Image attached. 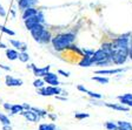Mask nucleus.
<instances>
[{
  "label": "nucleus",
  "mask_w": 132,
  "mask_h": 130,
  "mask_svg": "<svg viewBox=\"0 0 132 130\" xmlns=\"http://www.w3.org/2000/svg\"><path fill=\"white\" fill-rule=\"evenodd\" d=\"M127 71V68H117V69H103V71H97L96 74H102V75H109V74H119Z\"/></svg>",
  "instance_id": "obj_10"
},
{
  "label": "nucleus",
  "mask_w": 132,
  "mask_h": 130,
  "mask_svg": "<svg viewBox=\"0 0 132 130\" xmlns=\"http://www.w3.org/2000/svg\"><path fill=\"white\" fill-rule=\"evenodd\" d=\"M18 59H19L21 62H27L28 60H30V56H28V54L26 53V52H21V53H19Z\"/></svg>",
  "instance_id": "obj_26"
},
{
  "label": "nucleus",
  "mask_w": 132,
  "mask_h": 130,
  "mask_svg": "<svg viewBox=\"0 0 132 130\" xmlns=\"http://www.w3.org/2000/svg\"><path fill=\"white\" fill-rule=\"evenodd\" d=\"M24 111V107L22 104H13L11 109V113L12 114H19V113H22Z\"/></svg>",
  "instance_id": "obj_22"
},
{
  "label": "nucleus",
  "mask_w": 132,
  "mask_h": 130,
  "mask_svg": "<svg viewBox=\"0 0 132 130\" xmlns=\"http://www.w3.org/2000/svg\"><path fill=\"white\" fill-rule=\"evenodd\" d=\"M0 122L3 123L4 125H10V124H11L10 118H8L6 115H4V114H0Z\"/></svg>",
  "instance_id": "obj_27"
},
{
  "label": "nucleus",
  "mask_w": 132,
  "mask_h": 130,
  "mask_svg": "<svg viewBox=\"0 0 132 130\" xmlns=\"http://www.w3.org/2000/svg\"><path fill=\"white\" fill-rule=\"evenodd\" d=\"M0 68H3V69H5V71H11V68H10V67H6L5 65H0Z\"/></svg>",
  "instance_id": "obj_40"
},
{
  "label": "nucleus",
  "mask_w": 132,
  "mask_h": 130,
  "mask_svg": "<svg viewBox=\"0 0 132 130\" xmlns=\"http://www.w3.org/2000/svg\"><path fill=\"white\" fill-rule=\"evenodd\" d=\"M12 106H13V104H10V103H5V104H4V108H5L6 110H11V109H12Z\"/></svg>",
  "instance_id": "obj_39"
},
{
  "label": "nucleus",
  "mask_w": 132,
  "mask_h": 130,
  "mask_svg": "<svg viewBox=\"0 0 132 130\" xmlns=\"http://www.w3.org/2000/svg\"><path fill=\"white\" fill-rule=\"evenodd\" d=\"M0 31H3L4 33H6V34H8V35H15V32H14V31L5 27V26H3V25H0Z\"/></svg>",
  "instance_id": "obj_28"
},
{
  "label": "nucleus",
  "mask_w": 132,
  "mask_h": 130,
  "mask_svg": "<svg viewBox=\"0 0 132 130\" xmlns=\"http://www.w3.org/2000/svg\"><path fill=\"white\" fill-rule=\"evenodd\" d=\"M6 84H7L8 87H19L22 84V81L19 79H14L12 76L7 75L6 76Z\"/></svg>",
  "instance_id": "obj_13"
},
{
  "label": "nucleus",
  "mask_w": 132,
  "mask_h": 130,
  "mask_svg": "<svg viewBox=\"0 0 132 130\" xmlns=\"http://www.w3.org/2000/svg\"><path fill=\"white\" fill-rule=\"evenodd\" d=\"M92 80H93V81L99 82V83H103V84L109 83V81H110L107 77H100V76H93V77H92Z\"/></svg>",
  "instance_id": "obj_25"
},
{
  "label": "nucleus",
  "mask_w": 132,
  "mask_h": 130,
  "mask_svg": "<svg viewBox=\"0 0 132 130\" xmlns=\"http://www.w3.org/2000/svg\"><path fill=\"white\" fill-rule=\"evenodd\" d=\"M92 60H91V56H87V55H85V56L82 57V60L79 62V66L80 67H90L91 65H92Z\"/></svg>",
  "instance_id": "obj_21"
},
{
  "label": "nucleus",
  "mask_w": 132,
  "mask_h": 130,
  "mask_svg": "<svg viewBox=\"0 0 132 130\" xmlns=\"http://www.w3.org/2000/svg\"><path fill=\"white\" fill-rule=\"evenodd\" d=\"M129 34L117 38L112 43V49H125L129 48Z\"/></svg>",
  "instance_id": "obj_3"
},
{
  "label": "nucleus",
  "mask_w": 132,
  "mask_h": 130,
  "mask_svg": "<svg viewBox=\"0 0 132 130\" xmlns=\"http://www.w3.org/2000/svg\"><path fill=\"white\" fill-rule=\"evenodd\" d=\"M129 56V48L125 49H112V54H111V61L116 65H123L126 61Z\"/></svg>",
  "instance_id": "obj_2"
},
{
  "label": "nucleus",
  "mask_w": 132,
  "mask_h": 130,
  "mask_svg": "<svg viewBox=\"0 0 132 130\" xmlns=\"http://www.w3.org/2000/svg\"><path fill=\"white\" fill-rule=\"evenodd\" d=\"M104 106L109 107L111 109H114V110H119V111H129V108L123 104H116V103H104Z\"/></svg>",
  "instance_id": "obj_15"
},
{
  "label": "nucleus",
  "mask_w": 132,
  "mask_h": 130,
  "mask_svg": "<svg viewBox=\"0 0 132 130\" xmlns=\"http://www.w3.org/2000/svg\"><path fill=\"white\" fill-rule=\"evenodd\" d=\"M44 81L46 83H48L50 86H53V87H58V84H60L59 80H58V75L54 73H46V75L44 76Z\"/></svg>",
  "instance_id": "obj_5"
},
{
  "label": "nucleus",
  "mask_w": 132,
  "mask_h": 130,
  "mask_svg": "<svg viewBox=\"0 0 132 130\" xmlns=\"http://www.w3.org/2000/svg\"><path fill=\"white\" fill-rule=\"evenodd\" d=\"M105 127L109 130H118V124H114V123H112V122H106Z\"/></svg>",
  "instance_id": "obj_29"
},
{
  "label": "nucleus",
  "mask_w": 132,
  "mask_h": 130,
  "mask_svg": "<svg viewBox=\"0 0 132 130\" xmlns=\"http://www.w3.org/2000/svg\"><path fill=\"white\" fill-rule=\"evenodd\" d=\"M0 15L1 16H6V12H5V9H4V7H3V5L0 4Z\"/></svg>",
  "instance_id": "obj_38"
},
{
  "label": "nucleus",
  "mask_w": 132,
  "mask_h": 130,
  "mask_svg": "<svg viewBox=\"0 0 132 130\" xmlns=\"http://www.w3.org/2000/svg\"><path fill=\"white\" fill-rule=\"evenodd\" d=\"M107 57H110V56H109L103 49H98V51L94 52L93 55L91 56V60H92V62L93 63H97V62H100V61L106 60Z\"/></svg>",
  "instance_id": "obj_6"
},
{
  "label": "nucleus",
  "mask_w": 132,
  "mask_h": 130,
  "mask_svg": "<svg viewBox=\"0 0 132 130\" xmlns=\"http://www.w3.org/2000/svg\"><path fill=\"white\" fill-rule=\"evenodd\" d=\"M31 110L34 111L38 116H46L47 115V111H45V110H40V109H37V108H31Z\"/></svg>",
  "instance_id": "obj_31"
},
{
  "label": "nucleus",
  "mask_w": 132,
  "mask_h": 130,
  "mask_svg": "<svg viewBox=\"0 0 132 130\" xmlns=\"http://www.w3.org/2000/svg\"><path fill=\"white\" fill-rule=\"evenodd\" d=\"M0 48H6V46L4 45L3 42H0Z\"/></svg>",
  "instance_id": "obj_44"
},
{
  "label": "nucleus",
  "mask_w": 132,
  "mask_h": 130,
  "mask_svg": "<svg viewBox=\"0 0 132 130\" xmlns=\"http://www.w3.org/2000/svg\"><path fill=\"white\" fill-rule=\"evenodd\" d=\"M6 56H7L8 60L13 61V60L18 59L19 54H18V52H16L15 49H6Z\"/></svg>",
  "instance_id": "obj_19"
},
{
  "label": "nucleus",
  "mask_w": 132,
  "mask_h": 130,
  "mask_svg": "<svg viewBox=\"0 0 132 130\" xmlns=\"http://www.w3.org/2000/svg\"><path fill=\"white\" fill-rule=\"evenodd\" d=\"M10 42H11V45L13 47H15L16 49H20L21 52H26V49H27L26 43L20 42V41H18V40H10Z\"/></svg>",
  "instance_id": "obj_16"
},
{
  "label": "nucleus",
  "mask_w": 132,
  "mask_h": 130,
  "mask_svg": "<svg viewBox=\"0 0 132 130\" xmlns=\"http://www.w3.org/2000/svg\"><path fill=\"white\" fill-rule=\"evenodd\" d=\"M117 124H118V130H132V124L130 122L119 121Z\"/></svg>",
  "instance_id": "obj_20"
},
{
  "label": "nucleus",
  "mask_w": 132,
  "mask_h": 130,
  "mask_svg": "<svg viewBox=\"0 0 132 130\" xmlns=\"http://www.w3.org/2000/svg\"><path fill=\"white\" fill-rule=\"evenodd\" d=\"M44 26H43V24H38V25H36L34 27L32 28V29L30 31L31 32V35L33 36V39L36 41H38L39 42V40H40V36H41V33L44 32Z\"/></svg>",
  "instance_id": "obj_7"
},
{
  "label": "nucleus",
  "mask_w": 132,
  "mask_h": 130,
  "mask_svg": "<svg viewBox=\"0 0 132 130\" xmlns=\"http://www.w3.org/2000/svg\"><path fill=\"white\" fill-rule=\"evenodd\" d=\"M77 88H78V90H80V92H82V93H86V94H88L91 97H93V98H100V97H102V95H100V94H97V93L90 92V90H87L85 87H82V86H78Z\"/></svg>",
  "instance_id": "obj_18"
},
{
  "label": "nucleus",
  "mask_w": 132,
  "mask_h": 130,
  "mask_svg": "<svg viewBox=\"0 0 132 130\" xmlns=\"http://www.w3.org/2000/svg\"><path fill=\"white\" fill-rule=\"evenodd\" d=\"M90 116V115L87 114V113H76V115H74V117L77 119H82V118H87V117Z\"/></svg>",
  "instance_id": "obj_30"
},
{
  "label": "nucleus",
  "mask_w": 132,
  "mask_h": 130,
  "mask_svg": "<svg viewBox=\"0 0 132 130\" xmlns=\"http://www.w3.org/2000/svg\"><path fill=\"white\" fill-rule=\"evenodd\" d=\"M21 114L24 115L25 118L27 119V121H30V122H36L37 119L39 118V116L33 110H24Z\"/></svg>",
  "instance_id": "obj_12"
},
{
  "label": "nucleus",
  "mask_w": 132,
  "mask_h": 130,
  "mask_svg": "<svg viewBox=\"0 0 132 130\" xmlns=\"http://www.w3.org/2000/svg\"><path fill=\"white\" fill-rule=\"evenodd\" d=\"M32 69H33V73H34V75L37 76V77H44L45 75H46V73H48L50 72V66H46V67L44 68H38L37 66L32 65Z\"/></svg>",
  "instance_id": "obj_8"
},
{
  "label": "nucleus",
  "mask_w": 132,
  "mask_h": 130,
  "mask_svg": "<svg viewBox=\"0 0 132 130\" xmlns=\"http://www.w3.org/2000/svg\"><path fill=\"white\" fill-rule=\"evenodd\" d=\"M38 3H39L38 0H18V5L22 9H26L28 7H33V6L37 5Z\"/></svg>",
  "instance_id": "obj_9"
},
{
  "label": "nucleus",
  "mask_w": 132,
  "mask_h": 130,
  "mask_svg": "<svg viewBox=\"0 0 132 130\" xmlns=\"http://www.w3.org/2000/svg\"><path fill=\"white\" fill-rule=\"evenodd\" d=\"M38 14V11H37L34 7H28L26 8V9H24V13H22V19L26 20L28 19V18H31V16H34Z\"/></svg>",
  "instance_id": "obj_14"
},
{
  "label": "nucleus",
  "mask_w": 132,
  "mask_h": 130,
  "mask_svg": "<svg viewBox=\"0 0 132 130\" xmlns=\"http://www.w3.org/2000/svg\"><path fill=\"white\" fill-rule=\"evenodd\" d=\"M129 56H130V59L132 60V45H131V47L129 48Z\"/></svg>",
  "instance_id": "obj_41"
},
{
  "label": "nucleus",
  "mask_w": 132,
  "mask_h": 130,
  "mask_svg": "<svg viewBox=\"0 0 132 130\" xmlns=\"http://www.w3.org/2000/svg\"><path fill=\"white\" fill-rule=\"evenodd\" d=\"M37 16H38L39 24H44L45 19H44V14H43V12H38V14H37Z\"/></svg>",
  "instance_id": "obj_34"
},
{
  "label": "nucleus",
  "mask_w": 132,
  "mask_h": 130,
  "mask_svg": "<svg viewBox=\"0 0 132 130\" xmlns=\"http://www.w3.org/2000/svg\"><path fill=\"white\" fill-rule=\"evenodd\" d=\"M22 107H24V109H26V110H30V106H28V104H26V103H24V104H22Z\"/></svg>",
  "instance_id": "obj_42"
},
{
  "label": "nucleus",
  "mask_w": 132,
  "mask_h": 130,
  "mask_svg": "<svg viewBox=\"0 0 132 130\" xmlns=\"http://www.w3.org/2000/svg\"><path fill=\"white\" fill-rule=\"evenodd\" d=\"M61 93V89L58 88V87H43V88H39L38 94L43 95V96H52V95H58Z\"/></svg>",
  "instance_id": "obj_4"
},
{
  "label": "nucleus",
  "mask_w": 132,
  "mask_h": 130,
  "mask_svg": "<svg viewBox=\"0 0 132 130\" xmlns=\"http://www.w3.org/2000/svg\"><path fill=\"white\" fill-rule=\"evenodd\" d=\"M39 130H55V125L53 123H43L39 125Z\"/></svg>",
  "instance_id": "obj_24"
},
{
  "label": "nucleus",
  "mask_w": 132,
  "mask_h": 130,
  "mask_svg": "<svg viewBox=\"0 0 132 130\" xmlns=\"http://www.w3.org/2000/svg\"><path fill=\"white\" fill-rule=\"evenodd\" d=\"M4 130H12L10 125H4Z\"/></svg>",
  "instance_id": "obj_43"
},
{
  "label": "nucleus",
  "mask_w": 132,
  "mask_h": 130,
  "mask_svg": "<svg viewBox=\"0 0 132 130\" xmlns=\"http://www.w3.org/2000/svg\"><path fill=\"white\" fill-rule=\"evenodd\" d=\"M102 49L109 56H111V54H112V43H103Z\"/></svg>",
  "instance_id": "obj_23"
},
{
  "label": "nucleus",
  "mask_w": 132,
  "mask_h": 130,
  "mask_svg": "<svg viewBox=\"0 0 132 130\" xmlns=\"http://www.w3.org/2000/svg\"><path fill=\"white\" fill-rule=\"evenodd\" d=\"M50 41H51V33H50L47 29H44V32L41 33V36H40L39 42H41V43H48Z\"/></svg>",
  "instance_id": "obj_17"
},
{
  "label": "nucleus",
  "mask_w": 132,
  "mask_h": 130,
  "mask_svg": "<svg viewBox=\"0 0 132 130\" xmlns=\"http://www.w3.org/2000/svg\"><path fill=\"white\" fill-rule=\"evenodd\" d=\"M76 39V35L73 33H64V34H59V35L54 36L52 39V45L53 48L55 51H63L65 48H69V46Z\"/></svg>",
  "instance_id": "obj_1"
},
{
  "label": "nucleus",
  "mask_w": 132,
  "mask_h": 130,
  "mask_svg": "<svg viewBox=\"0 0 132 130\" xmlns=\"http://www.w3.org/2000/svg\"><path fill=\"white\" fill-rule=\"evenodd\" d=\"M94 52L93 51H91V49H84V54L87 55V56H92L93 55Z\"/></svg>",
  "instance_id": "obj_36"
},
{
  "label": "nucleus",
  "mask_w": 132,
  "mask_h": 130,
  "mask_svg": "<svg viewBox=\"0 0 132 130\" xmlns=\"http://www.w3.org/2000/svg\"><path fill=\"white\" fill-rule=\"evenodd\" d=\"M25 21V26H26V28H27L28 31L32 29L36 25L39 24V20H38V16L34 15V16H31V18H28V19L24 20Z\"/></svg>",
  "instance_id": "obj_11"
},
{
  "label": "nucleus",
  "mask_w": 132,
  "mask_h": 130,
  "mask_svg": "<svg viewBox=\"0 0 132 130\" xmlns=\"http://www.w3.org/2000/svg\"><path fill=\"white\" fill-rule=\"evenodd\" d=\"M118 100L120 101V104H123V106L132 107V101H130V100H124V98H118Z\"/></svg>",
  "instance_id": "obj_33"
},
{
  "label": "nucleus",
  "mask_w": 132,
  "mask_h": 130,
  "mask_svg": "<svg viewBox=\"0 0 132 130\" xmlns=\"http://www.w3.org/2000/svg\"><path fill=\"white\" fill-rule=\"evenodd\" d=\"M58 73L61 74V75L65 76V77H69V76H70V73H69V72H64L63 69H59V71H58Z\"/></svg>",
  "instance_id": "obj_37"
},
{
  "label": "nucleus",
  "mask_w": 132,
  "mask_h": 130,
  "mask_svg": "<svg viewBox=\"0 0 132 130\" xmlns=\"http://www.w3.org/2000/svg\"><path fill=\"white\" fill-rule=\"evenodd\" d=\"M44 80H40V79H38V80H36V81L33 82V86L36 87V88H43L44 87Z\"/></svg>",
  "instance_id": "obj_32"
},
{
  "label": "nucleus",
  "mask_w": 132,
  "mask_h": 130,
  "mask_svg": "<svg viewBox=\"0 0 132 130\" xmlns=\"http://www.w3.org/2000/svg\"><path fill=\"white\" fill-rule=\"evenodd\" d=\"M118 98H124V100H130V101H132V94H124V95H120V96H118Z\"/></svg>",
  "instance_id": "obj_35"
}]
</instances>
